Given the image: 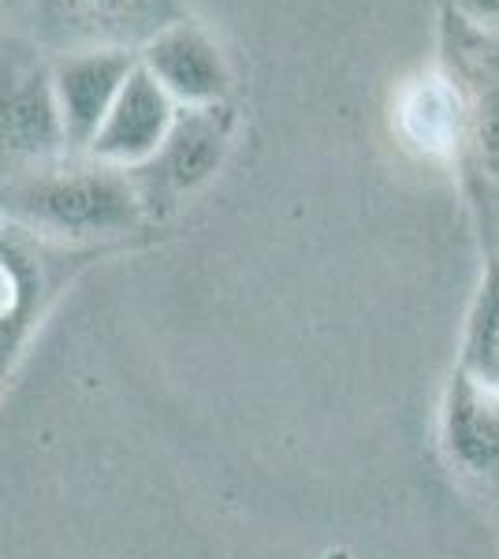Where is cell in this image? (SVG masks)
Returning a JSON list of instances; mask_svg holds the SVG:
<instances>
[{"mask_svg":"<svg viewBox=\"0 0 499 559\" xmlns=\"http://www.w3.org/2000/svg\"><path fill=\"white\" fill-rule=\"evenodd\" d=\"M4 224L63 247L94 250L123 239L146 221L150 205L134 173L112 168L86 153L4 168Z\"/></svg>","mask_w":499,"mask_h":559,"instance_id":"1","label":"cell"},{"mask_svg":"<svg viewBox=\"0 0 499 559\" xmlns=\"http://www.w3.org/2000/svg\"><path fill=\"white\" fill-rule=\"evenodd\" d=\"M440 71L462 102V183L474 202L488 258H499V38L462 20L455 8L440 23Z\"/></svg>","mask_w":499,"mask_h":559,"instance_id":"2","label":"cell"},{"mask_svg":"<svg viewBox=\"0 0 499 559\" xmlns=\"http://www.w3.org/2000/svg\"><path fill=\"white\" fill-rule=\"evenodd\" d=\"M179 20V0H34L31 41L41 45L49 57L86 49L142 52Z\"/></svg>","mask_w":499,"mask_h":559,"instance_id":"3","label":"cell"},{"mask_svg":"<svg viewBox=\"0 0 499 559\" xmlns=\"http://www.w3.org/2000/svg\"><path fill=\"white\" fill-rule=\"evenodd\" d=\"M437 448L462 489L499 508V388L459 362L440 392Z\"/></svg>","mask_w":499,"mask_h":559,"instance_id":"4","label":"cell"},{"mask_svg":"<svg viewBox=\"0 0 499 559\" xmlns=\"http://www.w3.org/2000/svg\"><path fill=\"white\" fill-rule=\"evenodd\" d=\"M4 165L26 168L57 160L68 146L63 116L52 86V57L41 45L4 38Z\"/></svg>","mask_w":499,"mask_h":559,"instance_id":"5","label":"cell"},{"mask_svg":"<svg viewBox=\"0 0 499 559\" xmlns=\"http://www.w3.org/2000/svg\"><path fill=\"white\" fill-rule=\"evenodd\" d=\"M90 250L63 247L41 236L4 224V239H0V273H4V381L15 373L26 344H31L34 329H41L49 306L68 284V261H83Z\"/></svg>","mask_w":499,"mask_h":559,"instance_id":"6","label":"cell"},{"mask_svg":"<svg viewBox=\"0 0 499 559\" xmlns=\"http://www.w3.org/2000/svg\"><path fill=\"white\" fill-rule=\"evenodd\" d=\"M235 134L231 105H205V108H179L176 128H171L165 150L139 168L134 179L142 187L146 205L153 202H183L213 179L228 160Z\"/></svg>","mask_w":499,"mask_h":559,"instance_id":"7","label":"cell"},{"mask_svg":"<svg viewBox=\"0 0 499 559\" xmlns=\"http://www.w3.org/2000/svg\"><path fill=\"white\" fill-rule=\"evenodd\" d=\"M179 105L165 94V86L150 75L146 68H134L127 79L123 94L116 97L112 112L94 134L86 157L105 160L112 168L139 173L146 168L161 150H165L171 128H176Z\"/></svg>","mask_w":499,"mask_h":559,"instance_id":"8","label":"cell"},{"mask_svg":"<svg viewBox=\"0 0 499 559\" xmlns=\"http://www.w3.org/2000/svg\"><path fill=\"white\" fill-rule=\"evenodd\" d=\"M134 68H139V52L131 49H86L52 57V86H57L71 153L90 150Z\"/></svg>","mask_w":499,"mask_h":559,"instance_id":"9","label":"cell"},{"mask_svg":"<svg viewBox=\"0 0 499 559\" xmlns=\"http://www.w3.org/2000/svg\"><path fill=\"white\" fill-rule=\"evenodd\" d=\"M139 64L165 86V94L179 108L224 105L231 94V68L221 45L209 38L194 20H179L161 31L146 49L139 52Z\"/></svg>","mask_w":499,"mask_h":559,"instance_id":"10","label":"cell"},{"mask_svg":"<svg viewBox=\"0 0 499 559\" xmlns=\"http://www.w3.org/2000/svg\"><path fill=\"white\" fill-rule=\"evenodd\" d=\"M399 131H403L406 146H414L425 157L459 160L462 102L455 83L443 71H429V75L406 83L399 94Z\"/></svg>","mask_w":499,"mask_h":559,"instance_id":"11","label":"cell"},{"mask_svg":"<svg viewBox=\"0 0 499 559\" xmlns=\"http://www.w3.org/2000/svg\"><path fill=\"white\" fill-rule=\"evenodd\" d=\"M459 366L499 388V258H488L459 336Z\"/></svg>","mask_w":499,"mask_h":559,"instance_id":"12","label":"cell"},{"mask_svg":"<svg viewBox=\"0 0 499 559\" xmlns=\"http://www.w3.org/2000/svg\"><path fill=\"white\" fill-rule=\"evenodd\" d=\"M451 8H455L462 20H470L480 31L499 38V0H451Z\"/></svg>","mask_w":499,"mask_h":559,"instance_id":"13","label":"cell"},{"mask_svg":"<svg viewBox=\"0 0 499 559\" xmlns=\"http://www.w3.org/2000/svg\"><path fill=\"white\" fill-rule=\"evenodd\" d=\"M31 8H34V0H4V15H31Z\"/></svg>","mask_w":499,"mask_h":559,"instance_id":"14","label":"cell"}]
</instances>
